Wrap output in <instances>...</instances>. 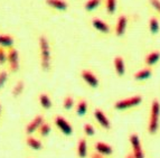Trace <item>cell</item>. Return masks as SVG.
<instances>
[{
    "label": "cell",
    "instance_id": "cell-1",
    "mask_svg": "<svg viewBox=\"0 0 160 158\" xmlns=\"http://www.w3.org/2000/svg\"><path fill=\"white\" fill-rule=\"evenodd\" d=\"M38 48H39V64L43 72H49L53 64L51 42L46 35H40L38 38Z\"/></svg>",
    "mask_w": 160,
    "mask_h": 158
},
{
    "label": "cell",
    "instance_id": "cell-2",
    "mask_svg": "<svg viewBox=\"0 0 160 158\" xmlns=\"http://www.w3.org/2000/svg\"><path fill=\"white\" fill-rule=\"evenodd\" d=\"M160 125V103L158 100H153L150 107V115L148 120V132L156 135L159 130Z\"/></svg>",
    "mask_w": 160,
    "mask_h": 158
},
{
    "label": "cell",
    "instance_id": "cell-3",
    "mask_svg": "<svg viewBox=\"0 0 160 158\" xmlns=\"http://www.w3.org/2000/svg\"><path fill=\"white\" fill-rule=\"evenodd\" d=\"M142 103V97L141 95H132V97L121 99L114 103V109L118 111H126V110L132 109Z\"/></svg>",
    "mask_w": 160,
    "mask_h": 158
},
{
    "label": "cell",
    "instance_id": "cell-4",
    "mask_svg": "<svg viewBox=\"0 0 160 158\" xmlns=\"http://www.w3.org/2000/svg\"><path fill=\"white\" fill-rule=\"evenodd\" d=\"M81 79L83 82L91 89H98L100 86V80L99 76L93 72V71L88 70V69H84L81 71Z\"/></svg>",
    "mask_w": 160,
    "mask_h": 158
},
{
    "label": "cell",
    "instance_id": "cell-5",
    "mask_svg": "<svg viewBox=\"0 0 160 158\" xmlns=\"http://www.w3.org/2000/svg\"><path fill=\"white\" fill-rule=\"evenodd\" d=\"M8 71L9 73H17L20 67V56L19 52L15 47L8 49Z\"/></svg>",
    "mask_w": 160,
    "mask_h": 158
},
{
    "label": "cell",
    "instance_id": "cell-6",
    "mask_svg": "<svg viewBox=\"0 0 160 158\" xmlns=\"http://www.w3.org/2000/svg\"><path fill=\"white\" fill-rule=\"evenodd\" d=\"M129 140H130V145L131 148H132L133 158H144V151L143 148H142L140 137L137 134H131L130 137H129Z\"/></svg>",
    "mask_w": 160,
    "mask_h": 158
},
{
    "label": "cell",
    "instance_id": "cell-7",
    "mask_svg": "<svg viewBox=\"0 0 160 158\" xmlns=\"http://www.w3.org/2000/svg\"><path fill=\"white\" fill-rule=\"evenodd\" d=\"M91 25L93 27V29L99 33V34H101V35L107 36L111 34V26L104 19L99 18V17H93L91 19Z\"/></svg>",
    "mask_w": 160,
    "mask_h": 158
},
{
    "label": "cell",
    "instance_id": "cell-8",
    "mask_svg": "<svg viewBox=\"0 0 160 158\" xmlns=\"http://www.w3.org/2000/svg\"><path fill=\"white\" fill-rule=\"evenodd\" d=\"M54 123H55L56 128L58 129L62 134L65 135V136H71V135L73 134V126L68 122L67 119L64 118V117L56 115V117L54 118Z\"/></svg>",
    "mask_w": 160,
    "mask_h": 158
},
{
    "label": "cell",
    "instance_id": "cell-9",
    "mask_svg": "<svg viewBox=\"0 0 160 158\" xmlns=\"http://www.w3.org/2000/svg\"><path fill=\"white\" fill-rule=\"evenodd\" d=\"M45 6L57 13H66L69 9V3L67 0H44Z\"/></svg>",
    "mask_w": 160,
    "mask_h": 158
},
{
    "label": "cell",
    "instance_id": "cell-10",
    "mask_svg": "<svg viewBox=\"0 0 160 158\" xmlns=\"http://www.w3.org/2000/svg\"><path fill=\"white\" fill-rule=\"evenodd\" d=\"M93 117L96 122H98V125H99L102 129H104V130H110V129H111L112 126H111L110 119L108 118V115H105V112H104L102 109H99V108L94 109Z\"/></svg>",
    "mask_w": 160,
    "mask_h": 158
},
{
    "label": "cell",
    "instance_id": "cell-11",
    "mask_svg": "<svg viewBox=\"0 0 160 158\" xmlns=\"http://www.w3.org/2000/svg\"><path fill=\"white\" fill-rule=\"evenodd\" d=\"M45 122V118L43 115H35L34 118L28 122V125L26 126V134L28 136H32L35 132H37L39 130V128L42 127V125Z\"/></svg>",
    "mask_w": 160,
    "mask_h": 158
},
{
    "label": "cell",
    "instance_id": "cell-12",
    "mask_svg": "<svg viewBox=\"0 0 160 158\" xmlns=\"http://www.w3.org/2000/svg\"><path fill=\"white\" fill-rule=\"evenodd\" d=\"M127 27H128V17H127V15L122 13L117 19V24H115V28H114L115 36L117 37H122L126 34Z\"/></svg>",
    "mask_w": 160,
    "mask_h": 158
},
{
    "label": "cell",
    "instance_id": "cell-13",
    "mask_svg": "<svg viewBox=\"0 0 160 158\" xmlns=\"http://www.w3.org/2000/svg\"><path fill=\"white\" fill-rule=\"evenodd\" d=\"M94 150H95L96 153L103 155L104 157H110V156H112V154H113L112 146H110L109 144L103 142V141L95 142V144H94Z\"/></svg>",
    "mask_w": 160,
    "mask_h": 158
},
{
    "label": "cell",
    "instance_id": "cell-14",
    "mask_svg": "<svg viewBox=\"0 0 160 158\" xmlns=\"http://www.w3.org/2000/svg\"><path fill=\"white\" fill-rule=\"evenodd\" d=\"M113 67H114V71L117 73L118 76H124L126 74V63H124V59L120 55H118L113 59Z\"/></svg>",
    "mask_w": 160,
    "mask_h": 158
},
{
    "label": "cell",
    "instance_id": "cell-15",
    "mask_svg": "<svg viewBox=\"0 0 160 158\" xmlns=\"http://www.w3.org/2000/svg\"><path fill=\"white\" fill-rule=\"evenodd\" d=\"M76 155L78 158H86L88 155V144L85 138H81L76 145Z\"/></svg>",
    "mask_w": 160,
    "mask_h": 158
},
{
    "label": "cell",
    "instance_id": "cell-16",
    "mask_svg": "<svg viewBox=\"0 0 160 158\" xmlns=\"http://www.w3.org/2000/svg\"><path fill=\"white\" fill-rule=\"evenodd\" d=\"M38 102H39V105L42 107V109L46 110H51L53 108V100H52L51 95L46 92H42L38 95Z\"/></svg>",
    "mask_w": 160,
    "mask_h": 158
},
{
    "label": "cell",
    "instance_id": "cell-17",
    "mask_svg": "<svg viewBox=\"0 0 160 158\" xmlns=\"http://www.w3.org/2000/svg\"><path fill=\"white\" fill-rule=\"evenodd\" d=\"M102 5H104V0H86L83 7H84V10L86 13H92L99 10Z\"/></svg>",
    "mask_w": 160,
    "mask_h": 158
},
{
    "label": "cell",
    "instance_id": "cell-18",
    "mask_svg": "<svg viewBox=\"0 0 160 158\" xmlns=\"http://www.w3.org/2000/svg\"><path fill=\"white\" fill-rule=\"evenodd\" d=\"M15 45V38L9 34H0V47L5 49H10Z\"/></svg>",
    "mask_w": 160,
    "mask_h": 158
},
{
    "label": "cell",
    "instance_id": "cell-19",
    "mask_svg": "<svg viewBox=\"0 0 160 158\" xmlns=\"http://www.w3.org/2000/svg\"><path fill=\"white\" fill-rule=\"evenodd\" d=\"M151 75H152L151 67H144V69H141V70H139L138 72L134 73L133 79L136 81H138V82H142V81H146L151 78Z\"/></svg>",
    "mask_w": 160,
    "mask_h": 158
},
{
    "label": "cell",
    "instance_id": "cell-20",
    "mask_svg": "<svg viewBox=\"0 0 160 158\" xmlns=\"http://www.w3.org/2000/svg\"><path fill=\"white\" fill-rule=\"evenodd\" d=\"M88 111V102L85 99H80L75 104V113L78 117H84Z\"/></svg>",
    "mask_w": 160,
    "mask_h": 158
},
{
    "label": "cell",
    "instance_id": "cell-21",
    "mask_svg": "<svg viewBox=\"0 0 160 158\" xmlns=\"http://www.w3.org/2000/svg\"><path fill=\"white\" fill-rule=\"evenodd\" d=\"M26 144L27 146L30 148V149L32 150H36V151H38V150H40L42 148H43V142L40 141L38 138H36V137L34 136H28L26 138Z\"/></svg>",
    "mask_w": 160,
    "mask_h": 158
},
{
    "label": "cell",
    "instance_id": "cell-22",
    "mask_svg": "<svg viewBox=\"0 0 160 158\" xmlns=\"http://www.w3.org/2000/svg\"><path fill=\"white\" fill-rule=\"evenodd\" d=\"M24 91H25V82L22 80H19L17 81L16 84L11 89V95H12V98L17 99V98H19L24 93Z\"/></svg>",
    "mask_w": 160,
    "mask_h": 158
},
{
    "label": "cell",
    "instance_id": "cell-23",
    "mask_svg": "<svg viewBox=\"0 0 160 158\" xmlns=\"http://www.w3.org/2000/svg\"><path fill=\"white\" fill-rule=\"evenodd\" d=\"M159 59H160V52L153 51V52H151V53H149L147 56H146L144 62H146V64L148 65V67H151L152 65L157 64L158 62H159Z\"/></svg>",
    "mask_w": 160,
    "mask_h": 158
},
{
    "label": "cell",
    "instance_id": "cell-24",
    "mask_svg": "<svg viewBox=\"0 0 160 158\" xmlns=\"http://www.w3.org/2000/svg\"><path fill=\"white\" fill-rule=\"evenodd\" d=\"M117 6H118L117 0H104V8H105L107 13L110 15V16H112V15L115 13V11H117Z\"/></svg>",
    "mask_w": 160,
    "mask_h": 158
},
{
    "label": "cell",
    "instance_id": "cell-25",
    "mask_svg": "<svg viewBox=\"0 0 160 158\" xmlns=\"http://www.w3.org/2000/svg\"><path fill=\"white\" fill-rule=\"evenodd\" d=\"M149 30L152 35L158 34V32L160 30L159 22H158V19L156 18V17H151V18L149 19Z\"/></svg>",
    "mask_w": 160,
    "mask_h": 158
},
{
    "label": "cell",
    "instance_id": "cell-26",
    "mask_svg": "<svg viewBox=\"0 0 160 158\" xmlns=\"http://www.w3.org/2000/svg\"><path fill=\"white\" fill-rule=\"evenodd\" d=\"M75 104H76V103H75V100L72 95H66V97L64 98V100H63V108H64V110H66V111H71V110L75 107Z\"/></svg>",
    "mask_w": 160,
    "mask_h": 158
},
{
    "label": "cell",
    "instance_id": "cell-27",
    "mask_svg": "<svg viewBox=\"0 0 160 158\" xmlns=\"http://www.w3.org/2000/svg\"><path fill=\"white\" fill-rule=\"evenodd\" d=\"M38 135H39V137H42V138H45V137H47L48 135L52 132V127L51 125L48 122H44L43 125H42V127L39 128V130H38Z\"/></svg>",
    "mask_w": 160,
    "mask_h": 158
},
{
    "label": "cell",
    "instance_id": "cell-28",
    "mask_svg": "<svg viewBox=\"0 0 160 158\" xmlns=\"http://www.w3.org/2000/svg\"><path fill=\"white\" fill-rule=\"evenodd\" d=\"M83 131H84L86 137H94L96 134V130H95V128H94V126L92 123H88V122H86L85 125L83 126Z\"/></svg>",
    "mask_w": 160,
    "mask_h": 158
},
{
    "label": "cell",
    "instance_id": "cell-29",
    "mask_svg": "<svg viewBox=\"0 0 160 158\" xmlns=\"http://www.w3.org/2000/svg\"><path fill=\"white\" fill-rule=\"evenodd\" d=\"M9 80V71L7 70H1L0 71V91L5 88L6 83Z\"/></svg>",
    "mask_w": 160,
    "mask_h": 158
},
{
    "label": "cell",
    "instance_id": "cell-30",
    "mask_svg": "<svg viewBox=\"0 0 160 158\" xmlns=\"http://www.w3.org/2000/svg\"><path fill=\"white\" fill-rule=\"evenodd\" d=\"M8 63V49L0 47V66H5Z\"/></svg>",
    "mask_w": 160,
    "mask_h": 158
},
{
    "label": "cell",
    "instance_id": "cell-31",
    "mask_svg": "<svg viewBox=\"0 0 160 158\" xmlns=\"http://www.w3.org/2000/svg\"><path fill=\"white\" fill-rule=\"evenodd\" d=\"M149 1H150V5L152 6V8L156 9L160 15V0H149Z\"/></svg>",
    "mask_w": 160,
    "mask_h": 158
},
{
    "label": "cell",
    "instance_id": "cell-32",
    "mask_svg": "<svg viewBox=\"0 0 160 158\" xmlns=\"http://www.w3.org/2000/svg\"><path fill=\"white\" fill-rule=\"evenodd\" d=\"M90 158H107V157H104L103 155H101V154H99V153H96L95 150H94L93 153L90 155Z\"/></svg>",
    "mask_w": 160,
    "mask_h": 158
},
{
    "label": "cell",
    "instance_id": "cell-33",
    "mask_svg": "<svg viewBox=\"0 0 160 158\" xmlns=\"http://www.w3.org/2000/svg\"><path fill=\"white\" fill-rule=\"evenodd\" d=\"M127 158H133V156H132V154H129V155L127 156Z\"/></svg>",
    "mask_w": 160,
    "mask_h": 158
},
{
    "label": "cell",
    "instance_id": "cell-34",
    "mask_svg": "<svg viewBox=\"0 0 160 158\" xmlns=\"http://www.w3.org/2000/svg\"><path fill=\"white\" fill-rule=\"evenodd\" d=\"M1 111H2V108H1V103H0V115H1Z\"/></svg>",
    "mask_w": 160,
    "mask_h": 158
}]
</instances>
